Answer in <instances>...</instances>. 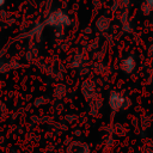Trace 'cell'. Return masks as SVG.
<instances>
[{"instance_id": "6da1fadb", "label": "cell", "mask_w": 153, "mask_h": 153, "mask_svg": "<svg viewBox=\"0 0 153 153\" xmlns=\"http://www.w3.org/2000/svg\"><path fill=\"white\" fill-rule=\"evenodd\" d=\"M151 6V7H153V0H147V6Z\"/></svg>"}, {"instance_id": "7a4b0ae2", "label": "cell", "mask_w": 153, "mask_h": 153, "mask_svg": "<svg viewBox=\"0 0 153 153\" xmlns=\"http://www.w3.org/2000/svg\"><path fill=\"white\" fill-rule=\"evenodd\" d=\"M1 2H4V0H0V4H1Z\"/></svg>"}]
</instances>
